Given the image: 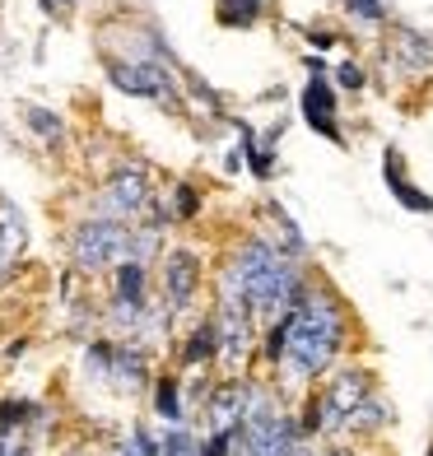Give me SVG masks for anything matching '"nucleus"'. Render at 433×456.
Masks as SVG:
<instances>
[{
    "mask_svg": "<svg viewBox=\"0 0 433 456\" xmlns=\"http://www.w3.org/2000/svg\"><path fill=\"white\" fill-rule=\"evenodd\" d=\"M284 322H289V340H284V359L271 372V382L294 401L307 387H317L336 363L349 359L359 326H355V313H349V298L326 275H313V284L284 313Z\"/></svg>",
    "mask_w": 433,
    "mask_h": 456,
    "instance_id": "f257e3e1",
    "label": "nucleus"
},
{
    "mask_svg": "<svg viewBox=\"0 0 433 456\" xmlns=\"http://www.w3.org/2000/svg\"><path fill=\"white\" fill-rule=\"evenodd\" d=\"M224 173H229V177H238V173H247V159H242V150H238V144H233V150H229V154H224Z\"/></svg>",
    "mask_w": 433,
    "mask_h": 456,
    "instance_id": "c85d7f7f",
    "label": "nucleus"
},
{
    "mask_svg": "<svg viewBox=\"0 0 433 456\" xmlns=\"http://www.w3.org/2000/svg\"><path fill=\"white\" fill-rule=\"evenodd\" d=\"M24 247H29V219L10 196H0V271H19Z\"/></svg>",
    "mask_w": 433,
    "mask_h": 456,
    "instance_id": "2eb2a0df",
    "label": "nucleus"
},
{
    "mask_svg": "<svg viewBox=\"0 0 433 456\" xmlns=\"http://www.w3.org/2000/svg\"><path fill=\"white\" fill-rule=\"evenodd\" d=\"M127 247H131V224L127 219H108V215L89 210L66 228V256L85 280L112 275V265L127 261Z\"/></svg>",
    "mask_w": 433,
    "mask_h": 456,
    "instance_id": "f03ea898",
    "label": "nucleus"
},
{
    "mask_svg": "<svg viewBox=\"0 0 433 456\" xmlns=\"http://www.w3.org/2000/svg\"><path fill=\"white\" fill-rule=\"evenodd\" d=\"M154 387V354L140 340H117L112 354V391L117 396H140Z\"/></svg>",
    "mask_w": 433,
    "mask_h": 456,
    "instance_id": "9d476101",
    "label": "nucleus"
},
{
    "mask_svg": "<svg viewBox=\"0 0 433 456\" xmlns=\"http://www.w3.org/2000/svg\"><path fill=\"white\" fill-rule=\"evenodd\" d=\"M168 247H173V242H168V228H159V224H150V219H135V224H131V247H127L131 261L159 265Z\"/></svg>",
    "mask_w": 433,
    "mask_h": 456,
    "instance_id": "a211bd4d",
    "label": "nucleus"
},
{
    "mask_svg": "<svg viewBox=\"0 0 433 456\" xmlns=\"http://www.w3.org/2000/svg\"><path fill=\"white\" fill-rule=\"evenodd\" d=\"M117 456H159V433L150 424H131L121 447H117Z\"/></svg>",
    "mask_w": 433,
    "mask_h": 456,
    "instance_id": "5701e85b",
    "label": "nucleus"
},
{
    "mask_svg": "<svg viewBox=\"0 0 433 456\" xmlns=\"http://www.w3.org/2000/svg\"><path fill=\"white\" fill-rule=\"evenodd\" d=\"M368 79H373V75H368V66H364L359 56L340 61V66L331 70V85H336V89H345V94H364V89H368Z\"/></svg>",
    "mask_w": 433,
    "mask_h": 456,
    "instance_id": "b1692460",
    "label": "nucleus"
},
{
    "mask_svg": "<svg viewBox=\"0 0 433 456\" xmlns=\"http://www.w3.org/2000/svg\"><path fill=\"white\" fill-rule=\"evenodd\" d=\"M303 37H307V47H313L317 56H326L331 47H340V43H345V33H340V28H331V24H307V28H303Z\"/></svg>",
    "mask_w": 433,
    "mask_h": 456,
    "instance_id": "a878e982",
    "label": "nucleus"
},
{
    "mask_svg": "<svg viewBox=\"0 0 433 456\" xmlns=\"http://www.w3.org/2000/svg\"><path fill=\"white\" fill-rule=\"evenodd\" d=\"M396 428V405H391L382 391H373V396H368L355 414H349V424H345V443H382L387 433Z\"/></svg>",
    "mask_w": 433,
    "mask_h": 456,
    "instance_id": "ddd939ff",
    "label": "nucleus"
},
{
    "mask_svg": "<svg viewBox=\"0 0 433 456\" xmlns=\"http://www.w3.org/2000/svg\"><path fill=\"white\" fill-rule=\"evenodd\" d=\"M322 391V438L317 443H345V424L378 387V368L373 363H359V359H345L336 363L326 378L317 382Z\"/></svg>",
    "mask_w": 433,
    "mask_h": 456,
    "instance_id": "20e7f679",
    "label": "nucleus"
},
{
    "mask_svg": "<svg viewBox=\"0 0 433 456\" xmlns=\"http://www.w3.org/2000/svg\"><path fill=\"white\" fill-rule=\"evenodd\" d=\"M336 10L349 28H359V33H387L391 24V5L387 0H336Z\"/></svg>",
    "mask_w": 433,
    "mask_h": 456,
    "instance_id": "aec40b11",
    "label": "nucleus"
},
{
    "mask_svg": "<svg viewBox=\"0 0 433 456\" xmlns=\"http://www.w3.org/2000/svg\"><path fill=\"white\" fill-rule=\"evenodd\" d=\"M43 5V14H61V5H75V0H37Z\"/></svg>",
    "mask_w": 433,
    "mask_h": 456,
    "instance_id": "2f4dec72",
    "label": "nucleus"
},
{
    "mask_svg": "<svg viewBox=\"0 0 433 456\" xmlns=\"http://www.w3.org/2000/svg\"><path fill=\"white\" fill-rule=\"evenodd\" d=\"M382 66L401 79H433V37L415 24H387Z\"/></svg>",
    "mask_w": 433,
    "mask_h": 456,
    "instance_id": "0eeeda50",
    "label": "nucleus"
},
{
    "mask_svg": "<svg viewBox=\"0 0 433 456\" xmlns=\"http://www.w3.org/2000/svg\"><path fill=\"white\" fill-rule=\"evenodd\" d=\"M252 378L257 372H242V378H215L210 396H205V405H200L205 428H238L242 424L247 396H252Z\"/></svg>",
    "mask_w": 433,
    "mask_h": 456,
    "instance_id": "1a4fd4ad",
    "label": "nucleus"
},
{
    "mask_svg": "<svg viewBox=\"0 0 433 456\" xmlns=\"http://www.w3.org/2000/svg\"><path fill=\"white\" fill-rule=\"evenodd\" d=\"M112 354H117V336H94V340H85V354H79L85 382L112 387Z\"/></svg>",
    "mask_w": 433,
    "mask_h": 456,
    "instance_id": "412c9836",
    "label": "nucleus"
},
{
    "mask_svg": "<svg viewBox=\"0 0 433 456\" xmlns=\"http://www.w3.org/2000/svg\"><path fill=\"white\" fill-rule=\"evenodd\" d=\"M303 70L313 75V79H331V66H326V56H317V52L303 56Z\"/></svg>",
    "mask_w": 433,
    "mask_h": 456,
    "instance_id": "cd10ccee",
    "label": "nucleus"
},
{
    "mask_svg": "<svg viewBox=\"0 0 433 456\" xmlns=\"http://www.w3.org/2000/svg\"><path fill=\"white\" fill-rule=\"evenodd\" d=\"M322 456H359L355 443H322Z\"/></svg>",
    "mask_w": 433,
    "mask_h": 456,
    "instance_id": "c756f323",
    "label": "nucleus"
},
{
    "mask_svg": "<svg viewBox=\"0 0 433 456\" xmlns=\"http://www.w3.org/2000/svg\"><path fill=\"white\" fill-rule=\"evenodd\" d=\"M294 456H322V443H303Z\"/></svg>",
    "mask_w": 433,
    "mask_h": 456,
    "instance_id": "473e14b6",
    "label": "nucleus"
},
{
    "mask_svg": "<svg viewBox=\"0 0 433 456\" xmlns=\"http://www.w3.org/2000/svg\"><path fill=\"white\" fill-rule=\"evenodd\" d=\"M219 363V322L215 313H196L187 336L177 340V372H200Z\"/></svg>",
    "mask_w": 433,
    "mask_h": 456,
    "instance_id": "9b49d317",
    "label": "nucleus"
},
{
    "mask_svg": "<svg viewBox=\"0 0 433 456\" xmlns=\"http://www.w3.org/2000/svg\"><path fill=\"white\" fill-rule=\"evenodd\" d=\"M382 182H387V191H391V200H396L401 210H410V215H433V196L424 191L420 182H410L405 154L396 150V144H387V150H382Z\"/></svg>",
    "mask_w": 433,
    "mask_h": 456,
    "instance_id": "f8f14e48",
    "label": "nucleus"
},
{
    "mask_svg": "<svg viewBox=\"0 0 433 456\" xmlns=\"http://www.w3.org/2000/svg\"><path fill=\"white\" fill-rule=\"evenodd\" d=\"M102 75L108 85L127 98L159 102L168 112H192L187 94H182V66H163V61H140V56H112L102 52Z\"/></svg>",
    "mask_w": 433,
    "mask_h": 456,
    "instance_id": "7ed1b4c3",
    "label": "nucleus"
},
{
    "mask_svg": "<svg viewBox=\"0 0 433 456\" xmlns=\"http://www.w3.org/2000/svg\"><path fill=\"white\" fill-rule=\"evenodd\" d=\"M238 452V428H205L196 456H233Z\"/></svg>",
    "mask_w": 433,
    "mask_h": 456,
    "instance_id": "393cba45",
    "label": "nucleus"
},
{
    "mask_svg": "<svg viewBox=\"0 0 433 456\" xmlns=\"http://www.w3.org/2000/svg\"><path fill=\"white\" fill-rule=\"evenodd\" d=\"M266 215H271V228H275V242H280V252L289 256V261H307V265H313V242H307V233H303V228H298V219L294 215H289L284 210V205L271 196V200H266Z\"/></svg>",
    "mask_w": 433,
    "mask_h": 456,
    "instance_id": "dca6fc26",
    "label": "nucleus"
},
{
    "mask_svg": "<svg viewBox=\"0 0 433 456\" xmlns=\"http://www.w3.org/2000/svg\"><path fill=\"white\" fill-rule=\"evenodd\" d=\"M150 401H154V419H159L163 428H168V424H192V405H187L182 372H154Z\"/></svg>",
    "mask_w": 433,
    "mask_h": 456,
    "instance_id": "4468645a",
    "label": "nucleus"
},
{
    "mask_svg": "<svg viewBox=\"0 0 433 456\" xmlns=\"http://www.w3.org/2000/svg\"><path fill=\"white\" fill-rule=\"evenodd\" d=\"M0 456H37L29 433H0Z\"/></svg>",
    "mask_w": 433,
    "mask_h": 456,
    "instance_id": "bb28decb",
    "label": "nucleus"
},
{
    "mask_svg": "<svg viewBox=\"0 0 433 456\" xmlns=\"http://www.w3.org/2000/svg\"><path fill=\"white\" fill-rule=\"evenodd\" d=\"M154 196H159V182H154L150 163H144V159H121L117 168L102 177L98 196L89 200V210H94V215H108V219L135 224V219H144V210L154 205Z\"/></svg>",
    "mask_w": 433,
    "mask_h": 456,
    "instance_id": "39448f33",
    "label": "nucleus"
},
{
    "mask_svg": "<svg viewBox=\"0 0 433 456\" xmlns=\"http://www.w3.org/2000/svg\"><path fill=\"white\" fill-rule=\"evenodd\" d=\"M154 280H159V298L168 303V313L192 317L200 294H205V284H210V261H205L200 247L173 242L168 252H163V261L154 265Z\"/></svg>",
    "mask_w": 433,
    "mask_h": 456,
    "instance_id": "423d86ee",
    "label": "nucleus"
},
{
    "mask_svg": "<svg viewBox=\"0 0 433 456\" xmlns=\"http://www.w3.org/2000/svg\"><path fill=\"white\" fill-rule=\"evenodd\" d=\"M47 428V405L33 396H0V433H33Z\"/></svg>",
    "mask_w": 433,
    "mask_h": 456,
    "instance_id": "f3484780",
    "label": "nucleus"
},
{
    "mask_svg": "<svg viewBox=\"0 0 433 456\" xmlns=\"http://www.w3.org/2000/svg\"><path fill=\"white\" fill-rule=\"evenodd\" d=\"M429 456H433V438H429Z\"/></svg>",
    "mask_w": 433,
    "mask_h": 456,
    "instance_id": "72a5a7b5",
    "label": "nucleus"
},
{
    "mask_svg": "<svg viewBox=\"0 0 433 456\" xmlns=\"http://www.w3.org/2000/svg\"><path fill=\"white\" fill-rule=\"evenodd\" d=\"M24 354H29V340H24V336H14V340L5 345V359L14 363V359H24Z\"/></svg>",
    "mask_w": 433,
    "mask_h": 456,
    "instance_id": "7c9ffc66",
    "label": "nucleus"
},
{
    "mask_svg": "<svg viewBox=\"0 0 433 456\" xmlns=\"http://www.w3.org/2000/svg\"><path fill=\"white\" fill-rule=\"evenodd\" d=\"M24 131L43 140L52 154L66 150V135H70L66 131V117H61L56 108H43V102H29V108H24Z\"/></svg>",
    "mask_w": 433,
    "mask_h": 456,
    "instance_id": "6ab92c4d",
    "label": "nucleus"
},
{
    "mask_svg": "<svg viewBox=\"0 0 433 456\" xmlns=\"http://www.w3.org/2000/svg\"><path fill=\"white\" fill-rule=\"evenodd\" d=\"M266 19V0H215V24L229 33H247Z\"/></svg>",
    "mask_w": 433,
    "mask_h": 456,
    "instance_id": "4be33fe9",
    "label": "nucleus"
},
{
    "mask_svg": "<svg viewBox=\"0 0 433 456\" xmlns=\"http://www.w3.org/2000/svg\"><path fill=\"white\" fill-rule=\"evenodd\" d=\"M85 456H98V452H85Z\"/></svg>",
    "mask_w": 433,
    "mask_h": 456,
    "instance_id": "c9c22d12",
    "label": "nucleus"
},
{
    "mask_svg": "<svg viewBox=\"0 0 433 456\" xmlns=\"http://www.w3.org/2000/svg\"><path fill=\"white\" fill-rule=\"evenodd\" d=\"M298 112L307 121V131L322 135L326 144H336V150L349 144V135L340 126V89L331 85V79H307V85L298 89Z\"/></svg>",
    "mask_w": 433,
    "mask_h": 456,
    "instance_id": "6e6552de",
    "label": "nucleus"
},
{
    "mask_svg": "<svg viewBox=\"0 0 433 456\" xmlns=\"http://www.w3.org/2000/svg\"><path fill=\"white\" fill-rule=\"evenodd\" d=\"M359 456H373V452H359Z\"/></svg>",
    "mask_w": 433,
    "mask_h": 456,
    "instance_id": "f704fd0d",
    "label": "nucleus"
}]
</instances>
